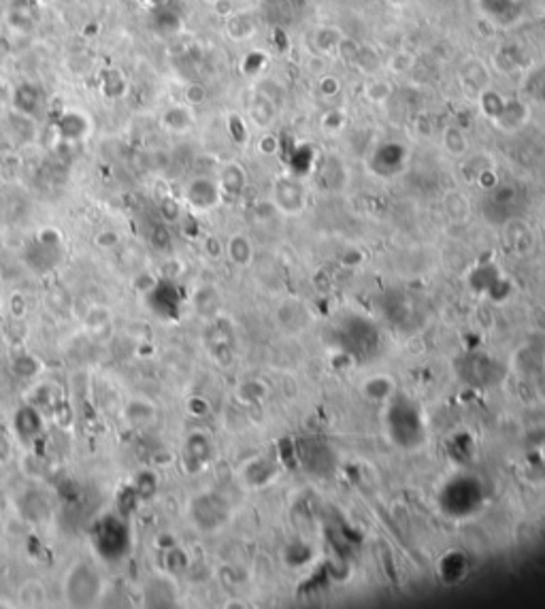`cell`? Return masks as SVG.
<instances>
[{
  "label": "cell",
  "mask_w": 545,
  "mask_h": 609,
  "mask_svg": "<svg viewBox=\"0 0 545 609\" xmlns=\"http://www.w3.org/2000/svg\"><path fill=\"white\" fill-rule=\"evenodd\" d=\"M226 254L228 258L239 264V266H247L254 258V247H252V241L245 237V235H232L228 239V245H226Z\"/></svg>",
  "instance_id": "8992f818"
},
{
  "label": "cell",
  "mask_w": 545,
  "mask_h": 609,
  "mask_svg": "<svg viewBox=\"0 0 545 609\" xmlns=\"http://www.w3.org/2000/svg\"><path fill=\"white\" fill-rule=\"evenodd\" d=\"M446 147L450 153H463L467 149V139L458 128H448L446 130Z\"/></svg>",
  "instance_id": "4fadbf2b"
},
{
  "label": "cell",
  "mask_w": 545,
  "mask_h": 609,
  "mask_svg": "<svg viewBox=\"0 0 545 609\" xmlns=\"http://www.w3.org/2000/svg\"><path fill=\"white\" fill-rule=\"evenodd\" d=\"M132 288L136 290V292H141V294H147V292H151L153 288H156V275H151V273H139L134 279H132Z\"/></svg>",
  "instance_id": "e0dca14e"
},
{
  "label": "cell",
  "mask_w": 545,
  "mask_h": 609,
  "mask_svg": "<svg viewBox=\"0 0 545 609\" xmlns=\"http://www.w3.org/2000/svg\"><path fill=\"white\" fill-rule=\"evenodd\" d=\"M60 139L68 143H81L92 134V119L87 111L81 109H66L58 115L53 124Z\"/></svg>",
  "instance_id": "6da1fadb"
},
{
  "label": "cell",
  "mask_w": 545,
  "mask_h": 609,
  "mask_svg": "<svg viewBox=\"0 0 545 609\" xmlns=\"http://www.w3.org/2000/svg\"><path fill=\"white\" fill-rule=\"evenodd\" d=\"M365 94L369 96V100L379 102V100H386V96L390 94V87H388V83H384V81H379V79H373V81L367 83Z\"/></svg>",
  "instance_id": "9a60e30c"
},
{
  "label": "cell",
  "mask_w": 545,
  "mask_h": 609,
  "mask_svg": "<svg viewBox=\"0 0 545 609\" xmlns=\"http://www.w3.org/2000/svg\"><path fill=\"white\" fill-rule=\"evenodd\" d=\"M145 2H149V4H162L164 0H145Z\"/></svg>",
  "instance_id": "603a6c76"
},
{
  "label": "cell",
  "mask_w": 545,
  "mask_h": 609,
  "mask_svg": "<svg viewBox=\"0 0 545 609\" xmlns=\"http://www.w3.org/2000/svg\"><path fill=\"white\" fill-rule=\"evenodd\" d=\"M226 32L234 41H243L254 34V21L245 13H232L226 21Z\"/></svg>",
  "instance_id": "ba28073f"
},
{
  "label": "cell",
  "mask_w": 545,
  "mask_h": 609,
  "mask_svg": "<svg viewBox=\"0 0 545 609\" xmlns=\"http://www.w3.org/2000/svg\"><path fill=\"white\" fill-rule=\"evenodd\" d=\"M220 198H222L220 183H215L213 179H207V177H196L185 188V200L196 211L213 209L220 203Z\"/></svg>",
  "instance_id": "7a4b0ae2"
},
{
  "label": "cell",
  "mask_w": 545,
  "mask_h": 609,
  "mask_svg": "<svg viewBox=\"0 0 545 609\" xmlns=\"http://www.w3.org/2000/svg\"><path fill=\"white\" fill-rule=\"evenodd\" d=\"M17 597L21 605H43L47 601V591L38 580H28L21 584Z\"/></svg>",
  "instance_id": "52a82bcc"
},
{
  "label": "cell",
  "mask_w": 545,
  "mask_h": 609,
  "mask_svg": "<svg viewBox=\"0 0 545 609\" xmlns=\"http://www.w3.org/2000/svg\"><path fill=\"white\" fill-rule=\"evenodd\" d=\"M203 2H207V4H211V6H213V4H217V2H222V0H203Z\"/></svg>",
  "instance_id": "7402d4cb"
},
{
  "label": "cell",
  "mask_w": 545,
  "mask_h": 609,
  "mask_svg": "<svg viewBox=\"0 0 545 609\" xmlns=\"http://www.w3.org/2000/svg\"><path fill=\"white\" fill-rule=\"evenodd\" d=\"M36 241H38L41 245H45V247H58V245L62 243V232L55 230V228H51V226H47V228H41V230H38Z\"/></svg>",
  "instance_id": "2e32d148"
},
{
  "label": "cell",
  "mask_w": 545,
  "mask_h": 609,
  "mask_svg": "<svg viewBox=\"0 0 545 609\" xmlns=\"http://www.w3.org/2000/svg\"><path fill=\"white\" fill-rule=\"evenodd\" d=\"M207 98H209V92H207V87H205L203 83H198V81H190V83L183 87V102L190 104V107H198V104L207 102Z\"/></svg>",
  "instance_id": "8fae6325"
},
{
  "label": "cell",
  "mask_w": 545,
  "mask_h": 609,
  "mask_svg": "<svg viewBox=\"0 0 545 609\" xmlns=\"http://www.w3.org/2000/svg\"><path fill=\"white\" fill-rule=\"evenodd\" d=\"M414 55L411 53H407V51H399V53H394L390 60H388V68L392 70V72H396V75H403V72H407V70H411L414 68Z\"/></svg>",
  "instance_id": "7c38bea8"
},
{
  "label": "cell",
  "mask_w": 545,
  "mask_h": 609,
  "mask_svg": "<svg viewBox=\"0 0 545 609\" xmlns=\"http://www.w3.org/2000/svg\"><path fill=\"white\" fill-rule=\"evenodd\" d=\"M213 9H215V13H217V15H224V17H230V15L234 13V9H232V2H230V0H222V2H217V4H213Z\"/></svg>",
  "instance_id": "d6986e66"
},
{
  "label": "cell",
  "mask_w": 545,
  "mask_h": 609,
  "mask_svg": "<svg viewBox=\"0 0 545 609\" xmlns=\"http://www.w3.org/2000/svg\"><path fill=\"white\" fill-rule=\"evenodd\" d=\"M243 171L239 164H226L222 175H220V190L224 192H230V194H237L241 188H243Z\"/></svg>",
  "instance_id": "9c48e42d"
},
{
  "label": "cell",
  "mask_w": 545,
  "mask_h": 609,
  "mask_svg": "<svg viewBox=\"0 0 545 609\" xmlns=\"http://www.w3.org/2000/svg\"><path fill=\"white\" fill-rule=\"evenodd\" d=\"M318 87H320V92H322L324 96H335V94L341 90V83H339L337 77L326 75V77H322V79L318 81Z\"/></svg>",
  "instance_id": "ac0fdd59"
},
{
  "label": "cell",
  "mask_w": 545,
  "mask_h": 609,
  "mask_svg": "<svg viewBox=\"0 0 545 609\" xmlns=\"http://www.w3.org/2000/svg\"><path fill=\"white\" fill-rule=\"evenodd\" d=\"M160 122L162 126L168 130V132H175V134H183L188 132L192 126H194V113H192V107L190 104H171L162 111L160 115Z\"/></svg>",
  "instance_id": "277c9868"
},
{
  "label": "cell",
  "mask_w": 545,
  "mask_h": 609,
  "mask_svg": "<svg viewBox=\"0 0 545 609\" xmlns=\"http://www.w3.org/2000/svg\"><path fill=\"white\" fill-rule=\"evenodd\" d=\"M9 458H11V446H9V441L0 435V465L6 463Z\"/></svg>",
  "instance_id": "ffe728a7"
},
{
  "label": "cell",
  "mask_w": 545,
  "mask_h": 609,
  "mask_svg": "<svg viewBox=\"0 0 545 609\" xmlns=\"http://www.w3.org/2000/svg\"><path fill=\"white\" fill-rule=\"evenodd\" d=\"M277 190H279V192H284V198H294L292 203H294V207L301 211V205H303V190H301L296 183H292V181H279ZM277 198H281V194H277ZM288 203H290V200H277V207H279V209H284V211H288Z\"/></svg>",
  "instance_id": "30bf717a"
},
{
  "label": "cell",
  "mask_w": 545,
  "mask_h": 609,
  "mask_svg": "<svg viewBox=\"0 0 545 609\" xmlns=\"http://www.w3.org/2000/svg\"><path fill=\"white\" fill-rule=\"evenodd\" d=\"M94 243L100 247V249H115L119 243H122V235L117 230H111V228H104L96 235Z\"/></svg>",
  "instance_id": "5bb4252c"
},
{
  "label": "cell",
  "mask_w": 545,
  "mask_h": 609,
  "mask_svg": "<svg viewBox=\"0 0 545 609\" xmlns=\"http://www.w3.org/2000/svg\"><path fill=\"white\" fill-rule=\"evenodd\" d=\"M41 90L36 83L32 81H21L15 90H13V109L19 113V115H26V117H32L38 107H41Z\"/></svg>",
  "instance_id": "3957f363"
},
{
  "label": "cell",
  "mask_w": 545,
  "mask_h": 609,
  "mask_svg": "<svg viewBox=\"0 0 545 609\" xmlns=\"http://www.w3.org/2000/svg\"><path fill=\"white\" fill-rule=\"evenodd\" d=\"M98 90L104 98L109 100H117L122 98L126 92H128V81L124 77L122 70L117 68H107L102 75H100V81H98Z\"/></svg>",
  "instance_id": "5b68a950"
},
{
  "label": "cell",
  "mask_w": 545,
  "mask_h": 609,
  "mask_svg": "<svg viewBox=\"0 0 545 609\" xmlns=\"http://www.w3.org/2000/svg\"><path fill=\"white\" fill-rule=\"evenodd\" d=\"M98 28H100V26H98L96 21L85 23V26H83V36H96V34H98Z\"/></svg>",
  "instance_id": "44dd1931"
}]
</instances>
